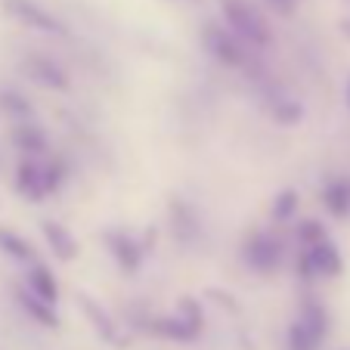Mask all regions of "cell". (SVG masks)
<instances>
[{"instance_id":"19","label":"cell","mask_w":350,"mask_h":350,"mask_svg":"<svg viewBox=\"0 0 350 350\" xmlns=\"http://www.w3.org/2000/svg\"><path fill=\"white\" fill-rule=\"evenodd\" d=\"M40 174H44L46 196H56V192L66 186V180H68V161L62 159V155H50V159L40 165Z\"/></svg>"},{"instance_id":"11","label":"cell","mask_w":350,"mask_h":350,"mask_svg":"<svg viewBox=\"0 0 350 350\" xmlns=\"http://www.w3.org/2000/svg\"><path fill=\"white\" fill-rule=\"evenodd\" d=\"M171 226H174L177 242H183V245L198 242V236H202V224H198L196 208L189 202H183V198H174L171 202Z\"/></svg>"},{"instance_id":"20","label":"cell","mask_w":350,"mask_h":350,"mask_svg":"<svg viewBox=\"0 0 350 350\" xmlns=\"http://www.w3.org/2000/svg\"><path fill=\"white\" fill-rule=\"evenodd\" d=\"M0 112H7L10 118H19V121H28L34 112V106L28 103L22 93L16 90H0Z\"/></svg>"},{"instance_id":"22","label":"cell","mask_w":350,"mask_h":350,"mask_svg":"<svg viewBox=\"0 0 350 350\" xmlns=\"http://www.w3.org/2000/svg\"><path fill=\"white\" fill-rule=\"evenodd\" d=\"M174 313H177V317L183 319L186 325H192L196 332L205 329V313H202V304H198L192 295H183V297H180V301H177V310H174Z\"/></svg>"},{"instance_id":"2","label":"cell","mask_w":350,"mask_h":350,"mask_svg":"<svg viewBox=\"0 0 350 350\" xmlns=\"http://www.w3.org/2000/svg\"><path fill=\"white\" fill-rule=\"evenodd\" d=\"M295 270L304 282H313V279H338L344 273V260H341L338 245L332 239H325V242L304 248V252L297 254Z\"/></svg>"},{"instance_id":"23","label":"cell","mask_w":350,"mask_h":350,"mask_svg":"<svg viewBox=\"0 0 350 350\" xmlns=\"http://www.w3.org/2000/svg\"><path fill=\"white\" fill-rule=\"evenodd\" d=\"M325 239H329V230L319 220H301L297 224V242L304 245V248H313V245L325 242Z\"/></svg>"},{"instance_id":"27","label":"cell","mask_w":350,"mask_h":350,"mask_svg":"<svg viewBox=\"0 0 350 350\" xmlns=\"http://www.w3.org/2000/svg\"><path fill=\"white\" fill-rule=\"evenodd\" d=\"M341 31H344V34H347V38H350V19H344V22H341Z\"/></svg>"},{"instance_id":"5","label":"cell","mask_w":350,"mask_h":350,"mask_svg":"<svg viewBox=\"0 0 350 350\" xmlns=\"http://www.w3.org/2000/svg\"><path fill=\"white\" fill-rule=\"evenodd\" d=\"M0 7L7 10V13L13 16L16 22H22V25H28V28L50 31V34H68V28L62 25V22L56 19L53 13L40 10L34 0H0Z\"/></svg>"},{"instance_id":"10","label":"cell","mask_w":350,"mask_h":350,"mask_svg":"<svg viewBox=\"0 0 350 350\" xmlns=\"http://www.w3.org/2000/svg\"><path fill=\"white\" fill-rule=\"evenodd\" d=\"M13 146L22 152V159H40L50 152V139H46L44 127H38L34 121H19L13 127Z\"/></svg>"},{"instance_id":"4","label":"cell","mask_w":350,"mask_h":350,"mask_svg":"<svg viewBox=\"0 0 350 350\" xmlns=\"http://www.w3.org/2000/svg\"><path fill=\"white\" fill-rule=\"evenodd\" d=\"M202 44H205L208 53L226 68H242L245 62H248V50H245L242 40H239L226 25L208 22L205 31H202Z\"/></svg>"},{"instance_id":"9","label":"cell","mask_w":350,"mask_h":350,"mask_svg":"<svg viewBox=\"0 0 350 350\" xmlns=\"http://www.w3.org/2000/svg\"><path fill=\"white\" fill-rule=\"evenodd\" d=\"M13 186L22 198L28 202H44L46 198V189H44V174H40V161L38 159H22L16 165V177H13Z\"/></svg>"},{"instance_id":"24","label":"cell","mask_w":350,"mask_h":350,"mask_svg":"<svg viewBox=\"0 0 350 350\" xmlns=\"http://www.w3.org/2000/svg\"><path fill=\"white\" fill-rule=\"evenodd\" d=\"M273 118L279 124H297V121L304 118V106L297 99H279L276 106H273Z\"/></svg>"},{"instance_id":"16","label":"cell","mask_w":350,"mask_h":350,"mask_svg":"<svg viewBox=\"0 0 350 350\" xmlns=\"http://www.w3.org/2000/svg\"><path fill=\"white\" fill-rule=\"evenodd\" d=\"M323 205L335 220L350 217V177H332L323 186Z\"/></svg>"},{"instance_id":"1","label":"cell","mask_w":350,"mask_h":350,"mask_svg":"<svg viewBox=\"0 0 350 350\" xmlns=\"http://www.w3.org/2000/svg\"><path fill=\"white\" fill-rule=\"evenodd\" d=\"M220 13L226 19V28L236 34L239 40L252 46H267L273 40L270 25L248 0H220Z\"/></svg>"},{"instance_id":"14","label":"cell","mask_w":350,"mask_h":350,"mask_svg":"<svg viewBox=\"0 0 350 350\" xmlns=\"http://www.w3.org/2000/svg\"><path fill=\"white\" fill-rule=\"evenodd\" d=\"M297 323L304 325V332L313 338L317 344H323L329 338V329H332V317L323 304H319L317 297H307L304 304H301V313H297Z\"/></svg>"},{"instance_id":"28","label":"cell","mask_w":350,"mask_h":350,"mask_svg":"<svg viewBox=\"0 0 350 350\" xmlns=\"http://www.w3.org/2000/svg\"><path fill=\"white\" fill-rule=\"evenodd\" d=\"M347 106H350V81H347Z\"/></svg>"},{"instance_id":"3","label":"cell","mask_w":350,"mask_h":350,"mask_svg":"<svg viewBox=\"0 0 350 350\" xmlns=\"http://www.w3.org/2000/svg\"><path fill=\"white\" fill-rule=\"evenodd\" d=\"M282 258H285V245L279 236L273 232L260 230V232H252V236L242 242V260L245 267H252L258 273H273L282 267Z\"/></svg>"},{"instance_id":"6","label":"cell","mask_w":350,"mask_h":350,"mask_svg":"<svg viewBox=\"0 0 350 350\" xmlns=\"http://www.w3.org/2000/svg\"><path fill=\"white\" fill-rule=\"evenodd\" d=\"M103 239H106V248L115 258L118 270L124 273V276H133V273L139 270V264H143V254H146L139 239L131 236V232H124V230H109Z\"/></svg>"},{"instance_id":"17","label":"cell","mask_w":350,"mask_h":350,"mask_svg":"<svg viewBox=\"0 0 350 350\" xmlns=\"http://www.w3.org/2000/svg\"><path fill=\"white\" fill-rule=\"evenodd\" d=\"M0 252L7 254V258L19 260V264H38V252H34V245L28 242L25 236H19L16 230L10 226H0Z\"/></svg>"},{"instance_id":"25","label":"cell","mask_w":350,"mask_h":350,"mask_svg":"<svg viewBox=\"0 0 350 350\" xmlns=\"http://www.w3.org/2000/svg\"><path fill=\"white\" fill-rule=\"evenodd\" d=\"M288 350H319V344L307 335L304 325L297 323V319L288 325Z\"/></svg>"},{"instance_id":"18","label":"cell","mask_w":350,"mask_h":350,"mask_svg":"<svg viewBox=\"0 0 350 350\" xmlns=\"http://www.w3.org/2000/svg\"><path fill=\"white\" fill-rule=\"evenodd\" d=\"M81 307H84V313H87V319H90V325H93V332H96L103 341H118V325L112 323V317H109L103 307L93 301L90 295H81Z\"/></svg>"},{"instance_id":"13","label":"cell","mask_w":350,"mask_h":350,"mask_svg":"<svg viewBox=\"0 0 350 350\" xmlns=\"http://www.w3.org/2000/svg\"><path fill=\"white\" fill-rule=\"evenodd\" d=\"M13 295H16V304L28 313V319H34V323L44 325V329H59V313H56L53 304H44V301L34 297L25 285H16Z\"/></svg>"},{"instance_id":"7","label":"cell","mask_w":350,"mask_h":350,"mask_svg":"<svg viewBox=\"0 0 350 350\" xmlns=\"http://www.w3.org/2000/svg\"><path fill=\"white\" fill-rule=\"evenodd\" d=\"M22 68H25V75L34 84L46 87V90H66L68 87L66 68H62L59 62H53L50 56H28V59L22 62Z\"/></svg>"},{"instance_id":"21","label":"cell","mask_w":350,"mask_h":350,"mask_svg":"<svg viewBox=\"0 0 350 350\" xmlns=\"http://www.w3.org/2000/svg\"><path fill=\"white\" fill-rule=\"evenodd\" d=\"M297 205H301L297 189H282L276 198H273V208H270L273 220H276V224H288V220L297 214Z\"/></svg>"},{"instance_id":"8","label":"cell","mask_w":350,"mask_h":350,"mask_svg":"<svg viewBox=\"0 0 350 350\" xmlns=\"http://www.w3.org/2000/svg\"><path fill=\"white\" fill-rule=\"evenodd\" d=\"M40 232H44V242L50 245L53 258L62 260V264H72V260L81 254L78 239L68 232V226L56 224V220H44V224H40Z\"/></svg>"},{"instance_id":"15","label":"cell","mask_w":350,"mask_h":350,"mask_svg":"<svg viewBox=\"0 0 350 350\" xmlns=\"http://www.w3.org/2000/svg\"><path fill=\"white\" fill-rule=\"evenodd\" d=\"M25 288L31 291L34 297H40L44 304H53L56 307V301H59V282H56V276H53V270L46 264H31L28 267V273H25Z\"/></svg>"},{"instance_id":"12","label":"cell","mask_w":350,"mask_h":350,"mask_svg":"<svg viewBox=\"0 0 350 350\" xmlns=\"http://www.w3.org/2000/svg\"><path fill=\"white\" fill-rule=\"evenodd\" d=\"M146 332L155 338H165V341H180V344H189L202 335L192 325H186L177 313H171V317H149L146 319Z\"/></svg>"},{"instance_id":"26","label":"cell","mask_w":350,"mask_h":350,"mask_svg":"<svg viewBox=\"0 0 350 350\" xmlns=\"http://www.w3.org/2000/svg\"><path fill=\"white\" fill-rule=\"evenodd\" d=\"M267 3H270L279 16H295V10H297V0H267Z\"/></svg>"}]
</instances>
